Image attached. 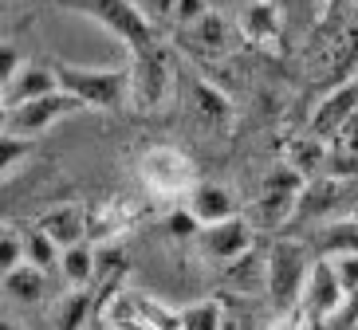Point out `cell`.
I'll list each match as a JSON object with an SVG mask.
<instances>
[{
  "instance_id": "cell-15",
  "label": "cell",
  "mask_w": 358,
  "mask_h": 330,
  "mask_svg": "<svg viewBox=\"0 0 358 330\" xmlns=\"http://www.w3.org/2000/svg\"><path fill=\"white\" fill-rule=\"evenodd\" d=\"M241 36L264 52H284V28H280V12L268 0H248L241 8Z\"/></svg>"
},
{
  "instance_id": "cell-5",
  "label": "cell",
  "mask_w": 358,
  "mask_h": 330,
  "mask_svg": "<svg viewBox=\"0 0 358 330\" xmlns=\"http://www.w3.org/2000/svg\"><path fill=\"white\" fill-rule=\"evenodd\" d=\"M303 185H307V177L295 170V165H287V161L272 165V170L264 173L248 220H252L256 228H287V224L295 220V209H299Z\"/></svg>"
},
{
  "instance_id": "cell-10",
  "label": "cell",
  "mask_w": 358,
  "mask_h": 330,
  "mask_svg": "<svg viewBox=\"0 0 358 330\" xmlns=\"http://www.w3.org/2000/svg\"><path fill=\"white\" fill-rule=\"evenodd\" d=\"M185 95H189V110H193V122H197L205 134H221L229 138L232 126H236V107L229 103L221 87L205 79V75H189L185 79Z\"/></svg>"
},
{
  "instance_id": "cell-26",
  "label": "cell",
  "mask_w": 358,
  "mask_h": 330,
  "mask_svg": "<svg viewBox=\"0 0 358 330\" xmlns=\"http://www.w3.org/2000/svg\"><path fill=\"white\" fill-rule=\"evenodd\" d=\"M201 228H205V224H201L189 209H173V213L166 216V236L169 240H181V244H193L201 236Z\"/></svg>"
},
{
  "instance_id": "cell-28",
  "label": "cell",
  "mask_w": 358,
  "mask_h": 330,
  "mask_svg": "<svg viewBox=\"0 0 358 330\" xmlns=\"http://www.w3.org/2000/svg\"><path fill=\"white\" fill-rule=\"evenodd\" d=\"M331 153H343V158H358V114L347 118V126L331 138Z\"/></svg>"
},
{
  "instance_id": "cell-30",
  "label": "cell",
  "mask_w": 358,
  "mask_h": 330,
  "mask_svg": "<svg viewBox=\"0 0 358 330\" xmlns=\"http://www.w3.org/2000/svg\"><path fill=\"white\" fill-rule=\"evenodd\" d=\"M331 264H335L338 279H343V287H347V295H355L358 291V256H327Z\"/></svg>"
},
{
  "instance_id": "cell-31",
  "label": "cell",
  "mask_w": 358,
  "mask_h": 330,
  "mask_svg": "<svg viewBox=\"0 0 358 330\" xmlns=\"http://www.w3.org/2000/svg\"><path fill=\"white\" fill-rule=\"evenodd\" d=\"M24 63H28V59H20V55H16V43H4V63H0V79L8 83V79L20 71Z\"/></svg>"
},
{
  "instance_id": "cell-23",
  "label": "cell",
  "mask_w": 358,
  "mask_h": 330,
  "mask_svg": "<svg viewBox=\"0 0 358 330\" xmlns=\"http://www.w3.org/2000/svg\"><path fill=\"white\" fill-rule=\"evenodd\" d=\"M28 260V232H20L16 224H4L0 236V271H12Z\"/></svg>"
},
{
  "instance_id": "cell-29",
  "label": "cell",
  "mask_w": 358,
  "mask_h": 330,
  "mask_svg": "<svg viewBox=\"0 0 358 330\" xmlns=\"http://www.w3.org/2000/svg\"><path fill=\"white\" fill-rule=\"evenodd\" d=\"M221 330H264V322L256 319L248 307H236V303H224V327Z\"/></svg>"
},
{
  "instance_id": "cell-1",
  "label": "cell",
  "mask_w": 358,
  "mask_h": 330,
  "mask_svg": "<svg viewBox=\"0 0 358 330\" xmlns=\"http://www.w3.org/2000/svg\"><path fill=\"white\" fill-rule=\"evenodd\" d=\"M315 260H319L315 244L295 240V236H280L268 248V256H264V291L272 299L275 315L299 307V295L307 287V276H311Z\"/></svg>"
},
{
  "instance_id": "cell-20",
  "label": "cell",
  "mask_w": 358,
  "mask_h": 330,
  "mask_svg": "<svg viewBox=\"0 0 358 330\" xmlns=\"http://www.w3.org/2000/svg\"><path fill=\"white\" fill-rule=\"evenodd\" d=\"M59 271H64L67 287H91L95 276H99V248L91 244V240L64 248V256H59Z\"/></svg>"
},
{
  "instance_id": "cell-34",
  "label": "cell",
  "mask_w": 358,
  "mask_h": 330,
  "mask_svg": "<svg viewBox=\"0 0 358 330\" xmlns=\"http://www.w3.org/2000/svg\"><path fill=\"white\" fill-rule=\"evenodd\" d=\"M99 330H115V327H99Z\"/></svg>"
},
{
  "instance_id": "cell-18",
  "label": "cell",
  "mask_w": 358,
  "mask_h": 330,
  "mask_svg": "<svg viewBox=\"0 0 358 330\" xmlns=\"http://www.w3.org/2000/svg\"><path fill=\"white\" fill-rule=\"evenodd\" d=\"M91 310H95V291L91 287L64 291L52 307V330H87Z\"/></svg>"
},
{
  "instance_id": "cell-7",
  "label": "cell",
  "mask_w": 358,
  "mask_h": 330,
  "mask_svg": "<svg viewBox=\"0 0 358 330\" xmlns=\"http://www.w3.org/2000/svg\"><path fill=\"white\" fill-rule=\"evenodd\" d=\"M75 110H87V107L59 87V91H52V95H43V98L8 107L4 114H0V126H4V134H16V138H32L36 142L43 130H52L55 122H64V118L75 114Z\"/></svg>"
},
{
  "instance_id": "cell-33",
  "label": "cell",
  "mask_w": 358,
  "mask_h": 330,
  "mask_svg": "<svg viewBox=\"0 0 358 330\" xmlns=\"http://www.w3.org/2000/svg\"><path fill=\"white\" fill-rule=\"evenodd\" d=\"M319 4H323V8H331V4H335V0H319Z\"/></svg>"
},
{
  "instance_id": "cell-11",
  "label": "cell",
  "mask_w": 358,
  "mask_h": 330,
  "mask_svg": "<svg viewBox=\"0 0 358 330\" xmlns=\"http://www.w3.org/2000/svg\"><path fill=\"white\" fill-rule=\"evenodd\" d=\"M185 209H189L205 228H209V224H224V220L244 216L241 213V197H236L229 185H221V181H197L189 189V197H185Z\"/></svg>"
},
{
  "instance_id": "cell-22",
  "label": "cell",
  "mask_w": 358,
  "mask_h": 330,
  "mask_svg": "<svg viewBox=\"0 0 358 330\" xmlns=\"http://www.w3.org/2000/svg\"><path fill=\"white\" fill-rule=\"evenodd\" d=\"M224 327V303L221 299H197L178 310V330H221Z\"/></svg>"
},
{
  "instance_id": "cell-16",
  "label": "cell",
  "mask_w": 358,
  "mask_h": 330,
  "mask_svg": "<svg viewBox=\"0 0 358 330\" xmlns=\"http://www.w3.org/2000/svg\"><path fill=\"white\" fill-rule=\"evenodd\" d=\"M178 36H185V43H189L197 55H205V59H217V55H224L232 47V28H229V20H224L221 12H205L201 20H193V24H185V28H178Z\"/></svg>"
},
{
  "instance_id": "cell-9",
  "label": "cell",
  "mask_w": 358,
  "mask_h": 330,
  "mask_svg": "<svg viewBox=\"0 0 358 330\" xmlns=\"http://www.w3.org/2000/svg\"><path fill=\"white\" fill-rule=\"evenodd\" d=\"M252 240H256V224L248 220V216H236V220L201 228L193 248H197L201 260H209V264H217V267H229V264H236V260H244L252 252Z\"/></svg>"
},
{
  "instance_id": "cell-21",
  "label": "cell",
  "mask_w": 358,
  "mask_h": 330,
  "mask_svg": "<svg viewBox=\"0 0 358 330\" xmlns=\"http://www.w3.org/2000/svg\"><path fill=\"white\" fill-rule=\"evenodd\" d=\"M319 256H358V216L327 220L315 236Z\"/></svg>"
},
{
  "instance_id": "cell-19",
  "label": "cell",
  "mask_w": 358,
  "mask_h": 330,
  "mask_svg": "<svg viewBox=\"0 0 358 330\" xmlns=\"http://www.w3.org/2000/svg\"><path fill=\"white\" fill-rule=\"evenodd\" d=\"M0 276H4V299L8 303H24L28 307V303H40L43 291H48V271L28 264V260L20 267H12V271H0Z\"/></svg>"
},
{
  "instance_id": "cell-3",
  "label": "cell",
  "mask_w": 358,
  "mask_h": 330,
  "mask_svg": "<svg viewBox=\"0 0 358 330\" xmlns=\"http://www.w3.org/2000/svg\"><path fill=\"white\" fill-rule=\"evenodd\" d=\"M59 87L75 95L87 110H103V114H122L130 110V63L127 67H83L55 59Z\"/></svg>"
},
{
  "instance_id": "cell-6",
  "label": "cell",
  "mask_w": 358,
  "mask_h": 330,
  "mask_svg": "<svg viewBox=\"0 0 358 330\" xmlns=\"http://www.w3.org/2000/svg\"><path fill=\"white\" fill-rule=\"evenodd\" d=\"M138 177L154 197H189L197 185V165L178 146H150L138 158Z\"/></svg>"
},
{
  "instance_id": "cell-2",
  "label": "cell",
  "mask_w": 358,
  "mask_h": 330,
  "mask_svg": "<svg viewBox=\"0 0 358 330\" xmlns=\"http://www.w3.org/2000/svg\"><path fill=\"white\" fill-rule=\"evenodd\" d=\"M178 87L181 71L178 59H173V47L166 40L130 55V110L134 114H162Z\"/></svg>"
},
{
  "instance_id": "cell-32",
  "label": "cell",
  "mask_w": 358,
  "mask_h": 330,
  "mask_svg": "<svg viewBox=\"0 0 358 330\" xmlns=\"http://www.w3.org/2000/svg\"><path fill=\"white\" fill-rule=\"evenodd\" d=\"M4 330H20V322H12V319H8V322H4Z\"/></svg>"
},
{
  "instance_id": "cell-14",
  "label": "cell",
  "mask_w": 358,
  "mask_h": 330,
  "mask_svg": "<svg viewBox=\"0 0 358 330\" xmlns=\"http://www.w3.org/2000/svg\"><path fill=\"white\" fill-rule=\"evenodd\" d=\"M358 114V75H350V79H343V83L331 91V95L319 103L315 118H311V134H319V138H335L338 130L347 126V118Z\"/></svg>"
},
{
  "instance_id": "cell-13",
  "label": "cell",
  "mask_w": 358,
  "mask_h": 330,
  "mask_svg": "<svg viewBox=\"0 0 358 330\" xmlns=\"http://www.w3.org/2000/svg\"><path fill=\"white\" fill-rule=\"evenodd\" d=\"M91 224H95V216H91V209L83 201H64V204H55V209H48L36 228H43L59 248H71V244H83L87 240Z\"/></svg>"
},
{
  "instance_id": "cell-27",
  "label": "cell",
  "mask_w": 358,
  "mask_h": 330,
  "mask_svg": "<svg viewBox=\"0 0 358 330\" xmlns=\"http://www.w3.org/2000/svg\"><path fill=\"white\" fill-rule=\"evenodd\" d=\"M134 4H138L142 12H146V16H150L154 24H158L162 32L178 24V0H134Z\"/></svg>"
},
{
  "instance_id": "cell-17",
  "label": "cell",
  "mask_w": 358,
  "mask_h": 330,
  "mask_svg": "<svg viewBox=\"0 0 358 330\" xmlns=\"http://www.w3.org/2000/svg\"><path fill=\"white\" fill-rule=\"evenodd\" d=\"M343 193H347V185L338 181V177H315V181L303 185V197H299V209H295V220H315V216H331L343 204ZM292 220V224H295Z\"/></svg>"
},
{
  "instance_id": "cell-35",
  "label": "cell",
  "mask_w": 358,
  "mask_h": 330,
  "mask_svg": "<svg viewBox=\"0 0 358 330\" xmlns=\"http://www.w3.org/2000/svg\"><path fill=\"white\" fill-rule=\"evenodd\" d=\"M244 4H248V0H244Z\"/></svg>"
},
{
  "instance_id": "cell-8",
  "label": "cell",
  "mask_w": 358,
  "mask_h": 330,
  "mask_svg": "<svg viewBox=\"0 0 358 330\" xmlns=\"http://www.w3.org/2000/svg\"><path fill=\"white\" fill-rule=\"evenodd\" d=\"M347 287H343V279H338L335 264L327 256L315 260L311 267V276H307V287L299 295V310H303V319L311 327H327V322H335L343 310H347Z\"/></svg>"
},
{
  "instance_id": "cell-24",
  "label": "cell",
  "mask_w": 358,
  "mask_h": 330,
  "mask_svg": "<svg viewBox=\"0 0 358 330\" xmlns=\"http://www.w3.org/2000/svg\"><path fill=\"white\" fill-rule=\"evenodd\" d=\"M59 256H64V248L55 244L43 228H32V232H28V264L43 267V271H52V267L59 264Z\"/></svg>"
},
{
  "instance_id": "cell-25",
  "label": "cell",
  "mask_w": 358,
  "mask_h": 330,
  "mask_svg": "<svg viewBox=\"0 0 358 330\" xmlns=\"http://www.w3.org/2000/svg\"><path fill=\"white\" fill-rule=\"evenodd\" d=\"M32 153V138H16V134H0V165H4V177L20 170Z\"/></svg>"
},
{
  "instance_id": "cell-12",
  "label": "cell",
  "mask_w": 358,
  "mask_h": 330,
  "mask_svg": "<svg viewBox=\"0 0 358 330\" xmlns=\"http://www.w3.org/2000/svg\"><path fill=\"white\" fill-rule=\"evenodd\" d=\"M52 91H59V71H55V63H24L8 83L0 87V107L4 110L20 107V103L52 95Z\"/></svg>"
},
{
  "instance_id": "cell-4",
  "label": "cell",
  "mask_w": 358,
  "mask_h": 330,
  "mask_svg": "<svg viewBox=\"0 0 358 330\" xmlns=\"http://www.w3.org/2000/svg\"><path fill=\"white\" fill-rule=\"evenodd\" d=\"M59 4L71 8V12L91 16L99 28H106L115 40H122V47H127L130 55L146 52V47H154V43L166 40V32L138 8L134 0H59Z\"/></svg>"
}]
</instances>
